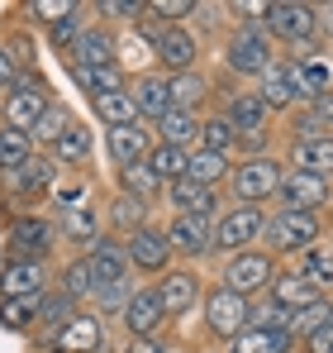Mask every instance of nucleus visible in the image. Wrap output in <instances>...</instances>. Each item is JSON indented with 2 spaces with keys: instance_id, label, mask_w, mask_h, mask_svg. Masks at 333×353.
Wrapping results in <instances>:
<instances>
[{
  "instance_id": "40",
  "label": "nucleus",
  "mask_w": 333,
  "mask_h": 353,
  "mask_svg": "<svg viewBox=\"0 0 333 353\" xmlns=\"http://www.w3.org/2000/svg\"><path fill=\"white\" fill-rule=\"evenodd\" d=\"M200 139H205V153H228V143L238 139V129H233V124L219 115V119H205Z\"/></svg>"
},
{
  "instance_id": "6",
  "label": "nucleus",
  "mask_w": 333,
  "mask_h": 353,
  "mask_svg": "<svg viewBox=\"0 0 333 353\" xmlns=\"http://www.w3.org/2000/svg\"><path fill=\"white\" fill-rule=\"evenodd\" d=\"M48 248H53V225L48 220L24 215V220L10 225V253H14V263H39Z\"/></svg>"
},
{
  "instance_id": "42",
  "label": "nucleus",
  "mask_w": 333,
  "mask_h": 353,
  "mask_svg": "<svg viewBox=\"0 0 333 353\" xmlns=\"http://www.w3.org/2000/svg\"><path fill=\"white\" fill-rule=\"evenodd\" d=\"M34 310H39V301H0V325L5 330H29Z\"/></svg>"
},
{
  "instance_id": "31",
  "label": "nucleus",
  "mask_w": 333,
  "mask_h": 353,
  "mask_svg": "<svg viewBox=\"0 0 333 353\" xmlns=\"http://www.w3.org/2000/svg\"><path fill=\"white\" fill-rule=\"evenodd\" d=\"M29 148H34V139H29L24 129H10V124H5V129H0V172L14 176L29 163Z\"/></svg>"
},
{
  "instance_id": "48",
  "label": "nucleus",
  "mask_w": 333,
  "mask_h": 353,
  "mask_svg": "<svg viewBox=\"0 0 333 353\" xmlns=\"http://www.w3.org/2000/svg\"><path fill=\"white\" fill-rule=\"evenodd\" d=\"M195 5L191 0H153L148 5V14H158V19H181V14H191Z\"/></svg>"
},
{
  "instance_id": "47",
  "label": "nucleus",
  "mask_w": 333,
  "mask_h": 353,
  "mask_svg": "<svg viewBox=\"0 0 333 353\" xmlns=\"http://www.w3.org/2000/svg\"><path fill=\"white\" fill-rule=\"evenodd\" d=\"M81 14H86V10L76 5L67 19H57V24H53V39H57V43H72V39H81V34H86V29H81Z\"/></svg>"
},
{
  "instance_id": "46",
  "label": "nucleus",
  "mask_w": 333,
  "mask_h": 353,
  "mask_svg": "<svg viewBox=\"0 0 333 353\" xmlns=\"http://www.w3.org/2000/svg\"><path fill=\"white\" fill-rule=\"evenodd\" d=\"M114 225L138 234V230H143V201H133V196H119V201H114Z\"/></svg>"
},
{
  "instance_id": "27",
  "label": "nucleus",
  "mask_w": 333,
  "mask_h": 353,
  "mask_svg": "<svg viewBox=\"0 0 333 353\" xmlns=\"http://www.w3.org/2000/svg\"><path fill=\"white\" fill-rule=\"evenodd\" d=\"M272 301L286 315H295V310H305V305L319 301V287H310L305 277H281V282H272Z\"/></svg>"
},
{
  "instance_id": "14",
  "label": "nucleus",
  "mask_w": 333,
  "mask_h": 353,
  "mask_svg": "<svg viewBox=\"0 0 333 353\" xmlns=\"http://www.w3.org/2000/svg\"><path fill=\"white\" fill-rule=\"evenodd\" d=\"M281 201H286V210H319L329 201V181L310 172H290L281 176Z\"/></svg>"
},
{
  "instance_id": "9",
  "label": "nucleus",
  "mask_w": 333,
  "mask_h": 353,
  "mask_svg": "<svg viewBox=\"0 0 333 353\" xmlns=\"http://www.w3.org/2000/svg\"><path fill=\"white\" fill-rule=\"evenodd\" d=\"M86 263H91L96 292H105V287H119V282H124V272H129V248L114 243V239H100V243L86 253Z\"/></svg>"
},
{
  "instance_id": "18",
  "label": "nucleus",
  "mask_w": 333,
  "mask_h": 353,
  "mask_svg": "<svg viewBox=\"0 0 333 353\" xmlns=\"http://www.w3.org/2000/svg\"><path fill=\"white\" fill-rule=\"evenodd\" d=\"M133 101H138V115L148 119H166L176 105H171V77H162V72H148L138 86H133Z\"/></svg>"
},
{
  "instance_id": "33",
  "label": "nucleus",
  "mask_w": 333,
  "mask_h": 353,
  "mask_svg": "<svg viewBox=\"0 0 333 353\" xmlns=\"http://www.w3.org/2000/svg\"><path fill=\"white\" fill-rule=\"evenodd\" d=\"M186 163H191V153H186V148H166V143H162V148H153L148 172L171 186V181H181V176H186Z\"/></svg>"
},
{
  "instance_id": "26",
  "label": "nucleus",
  "mask_w": 333,
  "mask_h": 353,
  "mask_svg": "<svg viewBox=\"0 0 333 353\" xmlns=\"http://www.w3.org/2000/svg\"><path fill=\"white\" fill-rule=\"evenodd\" d=\"M224 119H228L238 134H262V124H267V101H262V96H233Z\"/></svg>"
},
{
  "instance_id": "5",
  "label": "nucleus",
  "mask_w": 333,
  "mask_h": 353,
  "mask_svg": "<svg viewBox=\"0 0 333 353\" xmlns=\"http://www.w3.org/2000/svg\"><path fill=\"white\" fill-rule=\"evenodd\" d=\"M119 315H124V330L133 339H158V330L166 325V310H162V301H158V292H133Z\"/></svg>"
},
{
  "instance_id": "24",
  "label": "nucleus",
  "mask_w": 333,
  "mask_h": 353,
  "mask_svg": "<svg viewBox=\"0 0 333 353\" xmlns=\"http://www.w3.org/2000/svg\"><path fill=\"white\" fill-rule=\"evenodd\" d=\"M166 196H171V205L181 210V215H210L215 210V191L210 186H195V181H171L166 186Z\"/></svg>"
},
{
  "instance_id": "43",
  "label": "nucleus",
  "mask_w": 333,
  "mask_h": 353,
  "mask_svg": "<svg viewBox=\"0 0 333 353\" xmlns=\"http://www.w3.org/2000/svg\"><path fill=\"white\" fill-rule=\"evenodd\" d=\"M62 230L76 239V243L96 239V210H91V205H72V210H67V225H62Z\"/></svg>"
},
{
  "instance_id": "16",
  "label": "nucleus",
  "mask_w": 333,
  "mask_h": 353,
  "mask_svg": "<svg viewBox=\"0 0 333 353\" xmlns=\"http://www.w3.org/2000/svg\"><path fill=\"white\" fill-rule=\"evenodd\" d=\"M295 168L310 176H333V139L319 129V134H305V139H295Z\"/></svg>"
},
{
  "instance_id": "1",
  "label": "nucleus",
  "mask_w": 333,
  "mask_h": 353,
  "mask_svg": "<svg viewBox=\"0 0 333 353\" xmlns=\"http://www.w3.org/2000/svg\"><path fill=\"white\" fill-rule=\"evenodd\" d=\"M205 325H210L215 339H228L233 344L248 330V296L228 292V287H215V292L205 296Z\"/></svg>"
},
{
  "instance_id": "25",
  "label": "nucleus",
  "mask_w": 333,
  "mask_h": 353,
  "mask_svg": "<svg viewBox=\"0 0 333 353\" xmlns=\"http://www.w3.org/2000/svg\"><path fill=\"white\" fill-rule=\"evenodd\" d=\"M96 115L105 119L110 129L138 124V101H133V91L124 86V91H110V96H96Z\"/></svg>"
},
{
  "instance_id": "35",
  "label": "nucleus",
  "mask_w": 333,
  "mask_h": 353,
  "mask_svg": "<svg viewBox=\"0 0 333 353\" xmlns=\"http://www.w3.org/2000/svg\"><path fill=\"white\" fill-rule=\"evenodd\" d=\"M329 325H333L329 301H314V305H305V310L290 315V334H300V339H310V334H319V330H329Z\"/></svg>"
},
{
  "instance_id": "4",
  "label": "nucleus",
  "mask_w": 333,
  "mask_h": 353,
  "mask_svg": "<svg viewBox=\"0 0 333 353\" xmlns=\"http://www.w3.org/2000/svg\"><path fill=\"white\" fill-rule=\"evenodd\" d=\"M171 253H210L215 248V220L210 215H176L162 230Z\"/></svg>"
},
{
  "instance_id": "3",
  "label": "nucleus",
  "mask_w": 333,
  "mask_h": 353,
  "mask_svg": "<svg viewBox=\"0 0 333 353\" xmlns=\"http://www.w3.org/2000/svg\"><path fill=\"white\" fill-rule=\"evenodd\" d=\"M257 234H262V210L257 205H238V210H224V220L215 225V248L243 253Z\"/></svg>"
},
{
  "instance_id": "32",
  "label": "nucleus",
  "mask_w": 333,
  "mask_h": 353,
  "mask_svg": "<svg viewBox=\"0 0 333 353\" xmlns=\"http://www.w3.org/2000/svg\"><path fill=\"white\" fill-rule=\"evenodd\" d=\"M158 134H162L166 148H186V143H195L200 139V124L191 110H171L166 119H158Z\"/></svg>"
},
{
  "instance_id": "53",
  "label": "nucleus",
  "mask_w": 333,
  "mask_h": 353,
  "mask_svg": "<svg viewBox=\"0 0 333 353\" xmlns=\"http://www.w3.org/2000/svg\"><path fill=\"white\" fill-rule=\"evenodd\" d=\"M129 353H166V349L158 344V339H133V344H129Z\"/></svg>"
},
{
  "instance_id": "36",
  "label": "nucleus",
  "mask_w": 333,
  "mask_h": 353,
  "mask_svg": "<svg viewBox=\"0 0 333 353\" xmlns=\"http://www.w3.org/2000/svg\"><path fill=\"white\" fill-rule=\"evenodd\" d=\"M53 153L62 158V163H86V158H91V129H86V124H72V129L53 143Z\"/></svg>"
},
{
  "instance_id": "23",
  "label": "nucleus",
  "mask_w": 333,
  "mask_h": 353,
  "mask_svg": "<svg viewBox=\"0 0 333 353\" xmlns=\"http://www.w3.org/2000/svg\"><path fill=\"white\" fill-rule=\"evenodd\" d=\"M195 287H200V282H195L191 272H166V277L158 282V287H153V292H158V301H162L166 315H181V310L195 301Z\"/></svg>"
},
{
  "instance_id": "50",
  "label": "nucleus",
  "mask_w": 333,
  "mask_h": 353,
  "mask_svg": "<svg viewBox=\"0 0 333 353\" xmlns=\"http://www.w3.org/2000/svg\"><path fill=\"white\" fill-rule=\"evenodd\" d=\"M305 349H310V353H333V325H329V330H319V334H310Z\"/></svg>"
},
{
  "instance_id": "19",
  "label": "nucleus",
  "mask_w": 333,
  "mask_h": 353,
  "mask_svg": "<svg viewBox=\"0 0 333 353\" xmlns=\"http://www.w3.org/2000/svg\"><path fill=\"white\" fill-rule=\"evenodd\" d=\"M105 344V330L96 315H72L62 325V339H57V353H96Z\"/></svg>"
},
{
  "instance_id": "30",
  "label": "nucleus",
  "mask_w": 333,
  "mask_h": 353,
  "mask_svg": "<svg viewBox=\"0 0 333 353\" xmlns=\"http://www.w3.org/2000/svg\"><path fill=\"white\" fill-rule=\"evenodd\" d=\"M228 176V158L224 153H191V163H186V181H195V186H210L215 191V181Z\"/></svg>"
},
{
  "instance_id": "34",
  "label": "nucleus",
  "mask_w": 333,
  "mask_h": 353,
  "mask_svg": "<svg viewBox=\"0 0 333 353\" xmlns=\"http://www.w3.org/2000/svg\"><path fill=\"white\" fill-rule=\"evenodd\" d=\"M295 72H300V91L305 96H329V86H333V67L324 58H300L295 62Z\"/></svg>"
},
{
  "instance_id": "41",
  "label": "nucleus",
  "mask_w": 333,
  "mask_h": 353,
  "mask_svg": "<svg viewBox=\"0 0 333 353\" xmlns=\"http://www.w3.org/2000/svg\"><path fill=\"white\" fill-rule=\"evenodd\" d=\"M200 96H205V81H200V77H191V72H186V77H171V105H176V110H191Z\"/></svg>"
},
{
  "instance_id": "52",
  "label": "nucleus",
  "mask_w": 333,
  "mask_h": 353,
  "mask_svg": "<svg viewBox=\"0 0 333 353\" xmlns=\"http://www.w3.org/2000/svg\"><path fill=\"white\" fill-rule=\"evenodd\" d=\"M0 86H14V58L0 48Z\"/></svg>"
},
{
  "instance_id": "21",
  "label": "nucleus",
  "mask_w": 333,
  "mask_h": 353,
  "mask_svg": "<svg viewBox=\"0 0 333 353\" xmlns=\"http://www.w3.org/2000/svg\"><path fill=\"white\" fill-rule=\"evenodd\" d=\"M105 139H110V158L119 163V168H138V163H143V153H148V129H143V124L110 129Z\"/></svg>"
},
{
  "instance_id": "44",
  "label": "nucleus",
  "mask_w": 333,
  "mask_h": 353,
  "mask_svg": "<svg viewBox=\"0 0 333 353\" xmlns=\"http://www.w3.org/2000/svg\"><path fill=\"white\" fill-rule=\"evenodd\" d=\"M162 181L148 172V163H138V168H124V191L133 196V201H143V196H153Z\"/></svg>"
},
{
  "instance_id": "20",
  "label": "nucleus",
  "mask_w": 333,
  "mask_h": 353,
  "mask_svg": "<svg viewBox=\"0 0 333 353\" xmlns=\"http://www.w3.org/2000/svg\"><path fill=\"white\" fill-rule=\"evenodd\" d=\"M305 91H300V72H295V62H272L267 72H262V101L267 105H290V101H300Z\"/></svg>"
},
{
  "instance_id": "12",
  "label": "nucleus",
  "mask_w": 333,
  "mask_h": 353,
  "mask_svg": "<svg viewBox=\"0 0 333 353\" xmlns=\"http://www.w3.org/2000/svg\"><path fill=\"white\" fill-rule=\"evenodd\" d=\"M48 110V96H43V86H34V81H14V91H10V101H5V119H10V129H34L39 115Z\"/></svg>"
},
{
  "instance_id": "11",
  "label": "nucleus",
  "mask_w": 333,
  "mask_h": 353,
  "mask_svg": "<svg viewBox=\"0 0 333 353\" xmlns=\"http://www.w3.org/2000/svg\"><path fill=\"white\" fill-rule=\"evenodd\" d=\"M267 24H272V34L281 39H290V43H300V39H310L314 29H319V14L310 10V5H267Z\"/></svg>"
},
{
  "instance_id": "29",
  "label": "nucleus",
  "mask_w": 333,
  "mask_h": 353,
  "mask_svg": "<svg viewBox=\"0 0 333 353\" xmlns=\"http://www.w3.org/2000/svg\"><path fill=\"white\" fill-rule=\"evenodd\" d=\"M72 77H76V86L91 91V96L124 91V72H119V62H114V67H72Z\"/></svg>"
},
{
  "instance_id": "17",
  "label": "nucleus",
  "mask_w": 333,
  "mask_h": 353,
  "mask_svg": "<svg viewBox=\"0 0 333 353\" xmlns=\"http://www.w3.org/2000/svg\"><path fill=\"white\" fill-rule=\"evenodd\" d=\"M166 258H171V243H166L162 230H138V234L129 239V263L133 268H143V272H162L166 268Z\"/></svg>"
},
{
  "instance_id": "28",
  "label": "nucleus",
  "mask_w": 333,
  "mask_h": 353,
  "mask_svg": "<svg viewBox=\"0 0 333 353\" xmlns=\"http://www.w3.org/2000/svg\"><path fill=\"white\" fill-rule=\"evenodd\" d=\"M290 349V330H243L228 353H286Z\"/></svg>"
},
{
  "instance_id": "49",
  "label": "nucleus",
  "mask_w": 333,
  "mask_h": 353,
  "mask_svg": "<svg viewBox=\"0 0 333 353\" xmlns=\"http://www.w3.org/2000/svg\"><path fill=\"white\" fill-rule=\"evenodd\" d=\"M143 5H133V0H100V14H114V19H133Z\"/></svg>"
},
{
  "instance_id": "38",
  "label": "nucleus",
  "mask_w": 333,
  "mask_h": 353,
  "mask_svg": "<svg viewBox=\"0 0 333 353\" xmlns=\"http://www.w3.org/2000/svg\"><path fill=\"white\" fill-rule=\"evenodd\" d=\"M310 287H333V248H305V272Z\"/></svg>"
},
{
  "instance_id": "39",
  "label": "nucleus",
  "mask_w": 333,
  "mask_h": 353,
  "mask_svg": "<svg viewBox=\"0 0 333 353\" xmlns=\"http://www.w3.org/2000/svg\"><path fill=\"white\" fill-rule=\"evenodd\" d=\"M14 186H19V191H43V186H53V168H48L43 158H29V163L14 172Z\"/></svg>"
},
{
  "instance_id": "51",
  "label": "nucleus",
  "mask_w": 333,
  "mask_h": 353,
  "mask_svg": "<svg viewBox=\"0 0 333 353\" xmlns=\"http://www.w3.org/2000/svg\"><path fill=\"white\" fill-rule=\"evenodd\" d=\"M314 119H319V124H333V91L314 101Z\"/></svg>"
},
{
  "instance_id": "15",
  "label": "nucleus",
  "mask_w": 333,
  "mask_h": 353,
  "mask_svg": "<svg viewBox=\"0 0 333 353\" xmlns=\"http://www.w3.org/2000/svg\"><path fill=\"white\" fill-rule=\"evenodd\" d=\"M0 292H5V301H39L43 296V263H5Z\"/></svg>"
},
{
  "instance_id": "2",
  "label": "nucleus",
  "mask_w": 333,
  "mask_h": 353,
  "mask_svg": "<svg viewBox=\"0 0 333 353\" xmlns=\"http://www.w3.org/2000/svg\"><path fill=\"white\" fill-rule=\"evenodd\" d=\"M224 287L238 296H253L262 287H272V258L262 253H233L228 268H224Z\"/></svg>"
},
{
  "instance_id": "22",
  "label": "nucleus",
  "mask_w": 333,
  "mask_h": 353,
  "mask_svg": "<svg viewBox=\"0 0 333 353\" xmlns=\"http://www.w3.org/2000/svg\"><path fill=\"white\" fill-rule=\"evenodd\" d=\"M72 58H76V67H114V39L105 34V29H86L76 43H72Z\"/></svg>"
},
{
  "instance_id": "7",
  "label": "nucleus",
  "mask_w": 333,
  "mask_h": 353,
  "mask_svg": "<svg viewBox=\"0 0 333 353\" xmlns=\"http://www.w3.org/2000/svg\"><path fill=\"white\" fill-rule=\"evenodd\" d=\"M228 67L243 72V77H262V72L272 67V43H267L257 29L233 34V43H228Z\"/></svg>"
},
{
  "instance_id": "8",
  "label": "nucleus",
  "mask_w": 333,
  "mask_h": 353,
  "mask_svg": "<svg viewBox=\"0 0 333 353\" xmlns=\"http://www.w3.org/2000/svg\"><path fill=\"white\" fill-rule=\"evenodd\" d=\"M267 234H272L277 248H310L319 239V215L314 210H281Z\"/></svg>"
},
{
  "instance_id": "10",
  "label": "nucleus",
  "mask_w": 333,
  "mask_h": 353,
  "mask_svg": "<svg viewBox=\"0 0 333 353\" xmlns=\"http://www.w3.org/2000/svg\"><path fill=\"white\" fill-rule=\"evenodd\" d=\"M233 191H238V201H262V196L281 191V168L267 158H253L233 172Z\"/></svg>"
},
{
  "instance_id": "37",
  "label": "nucleus",
  "mask_w": 333,
  "mask_h": 353,
  "mask_svg": "<svg viewBox=\"0 0 333 353\" xmlns=\"http://www.w3.org/2000/svg\"><path fill=\"white\" fill-rule=\"evenodd\" d=\"M72 124H76V119L67 115L62 105H48V110L39 115V124L29 129V139H39V143H57V139H62V134H67Z\"/></svg>"
},
{
  "instance_id": "13",
  "label": "nucleus",
  "mask_w": 333,
  "mask_h": 353,
  "mask_svg": "<svg viewBox=\"0 0 333 353\" xmlns=\"http://www.w3.org/2000/svg\"><path fill=\"white\" fill-rule=\"evenodd\" d=\"M153 53H158V62H162V72L186 77V72L195 67V39H191L186 29H162L158 43H153Z\"/></svg>"
},
{
  "instance_id": "45",
  "label": "nucleus",
  "mask_w": 333,
  "mask_h": 353,
  "mask_svg": "<svg viewBox=\"0 0 333 353\" xmlns=\"http://www.w3.org/2000/svg\"><path fill=\"white\" fill-rule=\"evenodd\" d=\"M62 287H67L72 301H76V296H86V292H96V282H91V263H86V258H76V263L62 272Z\"/></svg>"
}]
</instances>
